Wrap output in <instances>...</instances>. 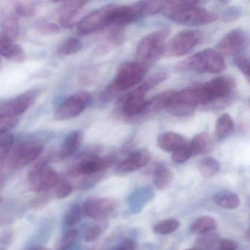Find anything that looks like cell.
<instances>
[{"label": "cell", "mask_w": 250, "mask_h": 250, "mask_svg": "<svg viewBox=\"0 0 250 250\" xmlns=\"http://www.w3.org/2000/svg\"><path fill=\"white\" fill-rule=\"evenodd\" d=\"M147 68L137 62H128L121 65L114 80L102 92L100 101L110 102L120 92L125 91L137 85L144 78Z\"/></svg>", "instance_id": "1"}, {"label": "cell", "mask_w": 250, "mask_h": 250, "mask_svg": "<svg viewBox=\"0 0 250 250\" xmlns=\"http://www.w3.org/2000/svg\"><path fill=\"white\" fill-rule=\"evenodd\" d=\"M177 68L198 74H219L225 69V62L218 51L208 49L181 61Z\"/></svg>", "instance_id": "2"}, {"label": "cell", "mask_w": 250, "mask_h": 250, "mask_svg": "<svg viewBox=\"0 0 250 250\" xmlns=\"http://www.w3.org/2000/svg\"><path fill=\"white\" fill-rule=\"evenodd\" d=\"M169 34L167 29H162L145 36L140 41L136 50L137 63L146 68L154 64L165 51Z\"/></svg>", "instance_id": "3"}, {"label": "cell", "mask_w": 250, "mask_h": 250, "mask_svg": "<svg viewBox=\"0 0 250 250\" xmlns=\"http://www.w3.org/2000/svg\"><path fill=\"white\" fill-rule=\"evenodd\" d=\"M202 84L187 87L179 92H174L167 105V112L174 116H185L203 105Z\"/></svg>", "instance_id": "4"}, {"label": "cell", "mask_w": 250, "mask_h": 250, "mask_svg": "<svg viewBox=\"0 0 250 250\" xmlns=\"http://www.w3.org/2000/svg\"><path fill=\"white\" fill-rule=\"evenodd\" d=\"M164 16L180 25L203 26L211 24L218 19L212 11L202 7L192 5L173 11H163Z\"/></svg>", "instance_id": "5"}, {"label": "cell", "mask_w": 250, "mask_h": 250, "mask_svg": "<svg viewBox=\"0 0 250 250\" xmlns=\"http://www.w3.org/2000/svg\"><path fill=\"white\" fill-rule=\"evenodd\" d=\"M235 81L229 77H216L202 84L203 106H211L228 101L235 88Z\"/></svg>", "instance_id": "6"}, {"label": "cell", "mask_w": 250, "mask_h": 250, "mask_svg": "<svg viewBox=\"0 0 250 250\" xmlns=\"http://www.w3.org/2000/svg\"><path fill=\"white\" fill-rule=\"evenodd\" d=\"M93 97L90 92L85 90L76 92L64 99L58 106L54 114V119L57 121H64L78 117L88 107Z\"/></svg>", "instance_id": "7"}, {"label": "cell", "mask_w": 250, "mask_h": 250, "mask_svg": "<svg viewBox=\"0 0 250 250\" xmlns=\"http://www.w3.org/2000/svg\"><path fill=\"white\" fill-rule=\"evenodd\" d=\"M43 145L36 139L23 140L11 149L9 158L12 169H20L36 161L43 152Z\"/></svg>", "instance_id": "8"}, {"label": "cell", "mask_w": 250, "mask_h": 250, "mask_svg": "<svg viewBox=\"0 0 250 250\" xmlns=\"http://www.w3.org/2000/svg\"><path fill=\"white\" fill-rule=\"evenodd\" d=\"M204 34L199 30H184L175 35L165 47L167 56H184L197 45L203 43Z\"/></svg>", "instance_id": "9"}, {"label": "cell", "mask_w": 250, "mask_h": 250, "mask_svg": "<svg viewBox=\"0 0 250 250\" xmlns=\"http://www.w3.org/2000/svg\"><path fill=\"white\" fill-rule=\"evenodd\" d=\"M115 6L113 4H108L87 14L78 23V33L82 35L91 34L111 26Z\"/></svg>", "instance_id": "10"}, {"label": "cell", "mask_w": 250, "mask_h": 250, "mask_svg": "<svg viewBox=\"0 0 250 250\" xmlns=\"http://www.w3.org/2000/svg\"><path fill=\"white\" fill-rule=\"evenodd\" d=\"M115 158L112 156L99 157L97 150H90L82 156L80 162L71 170L70 175H92L106 170L112 166Z\"/></svg>", "instance_id": "11"}, {"label": "cell", "mask_w": 250, "mask_h": 250, "mask_svg": "<svg viewBox=\"0 0 250 250\" xmlns=\"http://www.w3.org/2000/svg\"><path fill=\"white\" fill-rule=\"evenodd\" d=\"M146 93L140 85L120 99L118 102L120 112L124 118L129 120L143 118L147 104Z\"/></svg>", "instance_id": "12"}, {"label": "cell", "mask_w": 250, "mask_h": 250, "mask_svg": "<svg viewBox=\"0 0 250 250\" xmlns=\"http://www.w3.org/2000/svg\"><path fill=\"white\" fill-rule=\"evenodd\" d=\"M249 45L247 33L241 28L234 29L225 35L216 44V49L221 55L227 56H240Z\"/></svg>", "instance_id": "13"}, {"label": "cell", "mask_w": 250, "mask_h": 250, "mask_svg": "<svg viewBox=\"0 0 250 250\" xmlns=\"http://www.w3.org/2000/svg\"><path fill=\"white\" fill-rule=\"evenodd\" d=\"M42 94L41 89H32L21 93L0 106V115L17 117L28 110Z\"/></svg>", "instance_id": "14"}, {"label": "cell", "mask_w": 250, "mask_h": 250, "mask_svg": "<svg viewBox=\"0 0 250 250\" xmlns=\"http://www.w3.org/2000/svg\"><path fill=\"white\" fill-rule=\"evenodd\" d=\"M119 207V202L114 198L88 199L82 208L84 216L97 221H104L115 213Z\"/></svg>", "instance_id": "15"}, {"label": "cell", "mask_w": 250, "mask_h": 250, "mask_svg": "<svg viewBox=\"0 0 250 250\" xmlns=\"http://www.w3.org/2000/svg\"><path fill=\"white\" fill-rule=\"evenodd\" d=\"M19 34L20 18L14 7H5L0 11V38L14 42Z\"/></svg>", "instance_id": "16"}, {"label": "cell", "mask_w": 250, "mask_h": 250, "mask_svg": "<svg viewBox=\"0 0 250 250\" xmlns=\"http://www.w3.org/2000/svg\"><path fill=\"white\" fill-rule=\"evenodd\" d=\"M84 1H68L61 4L57 9L58 22L63 28L72 27L75 22L76 17L85 6Z\"/></svg>", "instance_id": "17"}, {"label": "cell", "mask_w": 250, "mask_h": 250, "mask_svg": "<svg viewBox=\"0 0 250 250\" xmlns=\"http://www.w3.org/2000/svg\"><path fill=\"white\" fill-rule=\"evenodd\" d=\"M150 159V153L147 149H140L132 152L126 159L118 164L117 172L128 173L141 169L147 165Z\"/></svg>", "instance_id": "18"}, {"label": "cell", "mask_w": 250, "mask_h": 250, "mask_svg": "<svg viewBox=\"0 0 250 250\" xmlns=\"http://www.w3.org/2000/svg\"><path fill=\"white\" fill-rule=\"evenodd\" d=\"M30 182L35 191H47L58 186L61 179L58 172L47 165L40 175L30 180Z\"/></svg>", "instance_id": "19"}, {"label": "cell", "mask_w": 250, "mask_h": 250, "mask_svg": "<svg viewBox=\"0 0 250 250\" xmlns=\"http://www.w3.org/2000/svg\"><path fill=\"white\" fill-rule=\"evenodd\" d=\"M83 140V131L80 130L71 131L64 139L61 150L58 153V158L64 159L71 157L79 150Z\"/></svg>", "instance_id": "20"}, {"label": "cell", "mask_w": 250, "mask_h": 250, "mask_svg": "<svg viewBox=\"0 0 250 250\" xmlns=\"http://www.w3.org/2000/svg\"><path fill=\"white\" fill-rule=\"evenodd\" d=\"M1 56L16 63H21L26 59L25 52L21 46L16 44L14 42L2 38H0V57Z\"/></svg>", "instance_id": "21"}, {"label": "cell", "mask_w": 250, "mask_h": 250, "mask_svg": "<svg viewBox=\"0 0 250 250\" xmlns=\"http://www.w3.org/2000/svg\"><path fill=\"white\" fill-rule=\"evenodd\" d=\"M185 138L178 133L168 131L163 133L158 138V145L164 151L174 153L187 144Z\"/></svg>", "instance_id": "22"}, {"label": "cell", "mask_w": 250, "mask_h": 250, "mask_svg": "<svg viewBox=\"0 0 250 250\" xmlns=\"http://www.w3.org/2000/svg\"><path fill=\"white\" fill-rule=\"evenodd\" d=\"M188 143L192 156L206 154L211 151L214 147L213 139L206 132L196 134Z\"/></svg>", "instance_id": "23"}, {"label": "cell", "mask_w": 250, "mask_h": 250, "mask_svg": "<svg viewBox=\"0 0 250 250\" xmlns=\"http://www.w3.org/2000/svg\"><path fill=\"white\" fill-rule=\"evenodd\" d=\"M174 91H166L163 93H159L157 96L152 98L150 100H147V107L145 111L144 117L149 116V115H154L157 112H160L162 109H166L168 102L170 99Z\"/></svg>", "instance_id": "24"}, {"label": "cell", "mask_w": 250, "mask_h": 250, "mask_svg": "<svg viewBox=\"0 0 250 250\" xmlns=\"http://www.w3.org/2000/svg\"><path fill=\"white\" fill-rule=\"evenodd\" d=\"M153 174V184L159 191L167 189L173 181V172L162 164H159L157 169Z\"/></svg>", "instance_id": "25"}, {"label": "cell", "mask_w": 250, "mask_h": 250, "mask_svg": "<svg viewBox=\"0 0 250 250\" xmlns=\"http://www.w3.org/2000/svg\"><path fill=\"white\" fill-rule=\"evenodd\" d=\"M234 122L230 115L223 114L217 120L215 130V137L217 140H224L233 133Z\"/></svg>", "instance_id": "26"}, {"label": "cell", "mask_w": 250, "mask_h": 250, "mask_svg": "<svg viewBox=\"0 0 250 250\" xmlns=\"http://www.w3.org/2000/svg\"><path fill=\"white\" fill-rule=\"evenodd\" d=\"M213 201L215 204L223 208L232 210L239 206L240 199L235 193L230 191H219L213 195Z\"/></svg>", "instance_id": "27"}, {"label": "cell", "mask_w": 250, "mask_h": 250, "mask_svg": "<svg viewBox=\"0 0 250 250\" xmlns=\"http://www.w3.org/2000/svg\"><path fill=\"white\" fill-rule=\"evenodd\" d=\"M217 228L216 219L211 216H203L196 219L190 226V231L192 233L204 234L212 232Z\"/></svg>", "instance_id": "28"}, {"label": "cell", "mask_w": 250, "mask_h": 250, "mask_svg": "<svg viewBox=\"0 0 250 250\" xmlns=\"http://www.w3.org/2000/svg\"><path fill=\"white\" fill-rule=\"evenodd\" d=\"M83 48L81 41L76 38H69L62 42L57 48V55L60 57H68L78 53Z\"/></svg>", "instance_id": "29"}, {"label": "cell", "mask_w": 250, "mask_h": 250, "mask_svg": "<svg viewBox=\"0 0 250 250\" xmlns=\"http://www.w3.org/2000/svg\"><path fill=\"white\" fill-rule=\"evenodd\" d=\"M198 169L205 178H211L219 172V164L213 158L206 157L200 161Z\"/></svg>", "instance_id": "30"}, {"label": "cell", "mask_w": 250, "mask_h": 250, "mask_svg": "<svg viewBox=\"0 0 250 250\" xmlns=\"http://www.w3.org/2000/svg\"><path fill=\"white\" fill-rule=\"evenodd\" d=\"M14 136L8 132L0 135V172L14 144Z\"/></svg>", "instance_id": "31"}, {"label": "cell", "mask_w": 250, "mask_h": 250, "mask_svg": "<svg viewBox=\"0 0 250 250\" xmlns=\"http://www.w3.org/2000/svg\"><path fill=\"white\" fill-rule=\"evenodd\" d=\"M180 226L178 219L170 218L158 222L153 226V231L154 233L159 235H167L175 232Z\"/></svg>", "instance_id": "32"}, {"label": "cell", "mask_w": 250, "mask_h": 250, "mask_svg": "<svg viewBox=\"0 0 250 250\" xmlns=\"http://www.w3.org/2000/svg\"><path fill=\"white\" fill-rule=\"evenodd\" d=\"M142 17H150L163 12L166 5L165 1H148L140 2Z\"/></svg>", "instance_id": "33"}, {"label": "cell", "mask_w": 250, "mask_h": 250, "mask_svg": "<svg viewBox=\"0 0 250 250\" xmlns=\"http://www.w3.org/2000/svg\"><path fill=\"white\" fill-rule=\"evenodd\" d=\"M13 7L19 17H27V18L34 17L37 14L38 8H39L37 3L33 2H16Z\"/></svg>", "instance_id": "34"}, {"label": "cell", "mask_w": 250, "mask_h": 250, "mask_svg": "<svg viewBox=\"0 0 250 250\" xmlns=\"http://www.w3.org/2000/svg\"><path fill=\"white\" fill-rule=\"evenodd\" d=\"M35 28L42 34L52 36L61 33V28L59 24L49 20H39L35 24Z\"/></svg>", "instance_id": "35"}, {"label": "cell", "mask_w": 250, "mask_h": 250, "mask_svg": "<svg viewBox=\"0 0 250 250\" xmlns=\"http://www.w3.org/2000/svg\"><path fill=\"white\" fill-rule=\"evenodd\" d=\"M219 237L217 234L212 233L211 232L200 234L196 240V247L206 250V249L213 248L216 244H219Z\"/></svg>", "instance_id": "36"}, {"label": "cell", "mask_w": 250, "mask_h": 250, "mask_svg": "<svg viewBox=\"0 0 250 250\" xmlns=\"http://www.w3.org/2000/svg\"><path fill=\"white\" fill-rule=\"evenodd\" d=\"M167 74L164 71H159V72L155 73L152 74L148 78L146 79L140 86L146 90V92H148L149 90H152L156 86L160 84L161 83L165 82L167 78Z\"/></svg>", "instance_id": "37"}, {"label": "cell", "mask_w": 250, "mask_h": 250, "mask_svg": "<svg viewBox=\"0 0 250 250\" xmlns=\"http://www.w3.org/2000/svg\"><path fill=\"white\" fill-rule=\"evenodd\" d=\"M83 210L79 204H74L70 208L65 216V222L68 226L77 225L83 216Z\"/></svg>", "instance_id": "38"}, {"label": "cell", "mask_w": 250, "mask_h": 250, "mask_svg": "<svg viewBox=\"0 0 250 250\" xmlns=\"http://www.w3.org/2000/svg\"><path fill=\"white\" fill-rule=\"evenodd\" d=\"M192 156L191 149H190L189 143H187L185 146L178 149L176 151L172 153V162L176 164H184Z\"/></svg>", "instance_id": "39"}, {"label": "cell", "mask_w": 250, "mask_h": 250, "mask_svg": "<svg viewBox=\"0 0 250 250\" xmlns=\"http://www.w3.org/2000/svg\"><path fill=\"white\" fill-rule=\"evenodd\" d=\"M20 123V118L17 117L0 115V135L9 132V130L17 126Z\"/></svg>", "instance_id": "40"}, {"label": "cell", "mask_w": 250, "mask_h": 250, "mask_svg": "<svg viewBox=\"0 0 250 250\" xmlns=\"http://www.w3.org/2000/svg\"><path fill=\"white\" fill-rule=\"evenodd\" d=\"M242 14L243 9L241 7H230L222 13V19L225 22H231L239 19Z\"/></svg>", "instance_id": "41"}, {"label": "cell", "mask_w": 250, "mask_h": 250, "mask_svg": "<svg viewBox=\"0 0 250 250\" xmlns=\"http://www.w3.org/2000/svg\"><path fill=\"white\" fill-rule=\"evenodd\" d=\"M73 187L68 181H61L56 190V196L58 199H63L72 193Z\"/></svg>", "instance_id": "42"}, {"label": "cell", "mask_w": 250, "mask_h": 250, "mask_svg": "<svg viewBox=\"0 0 250 250\" xmlns=\"http://www.w3.org/2000/svg\"><path fill=\"white\" fill-rule=\"evenodd\" d=\"M235 64L247 79L250 78V61L248 58L241 55L236 57L235 58Z\"/></svg>", "instance_id": "43"}, {"label": "cell", "mask_w": 250, "mask_h": 250, "mask_svg": "<svg viewBox=\"0 0 250 250\" xmlns=\"http://www.w3.org/2000/svg\"><path fill=\"white\" fill-rule=\"evenodd\" d=\"M77 236V230H71L67 232L61 241V250H68L70 247L74 244V241Z\"/></svg>", "instance_id": "44"}, {"label": "cell", "mask_w": 250, "mask_h": 250, "mask_svg": "<svg viewBox=\"0 0 250 250\" xmlns=\"http://www.w3.org/2000/svg\"><path fill=\"white\" fill-rule=\"evenodd\" d=\"M102 232V227L99 226V225H94V226L91 227L90 229H87L85 235H84V239L87 242H93L100 236Z\"/></svg>", "instance_id": "45"}, {"label": "cell", "mask_w": 250, "mask_h": 250, "mask_svg": "<svg viewBox=\"0 0 250 250\" xmlns=\"http://www.w3.org/2000/svg\"><path fill=\"white\" fill-rule=\"evenodd\" d=\"M238 245L233 241L229 239L221 240L218 244L217 250H237Z\"/></svg>", "instance_id": "46"}, {"label": "cell", "mask_w": 250, "mask_h": 250, "mask_svg": "<svg viewBox=\"0 0 250 250\" xmlns=\"http://www.w3.org/2000/svg\"><path fill=\"white\" fill-rule=\"evenodd\" d=\"M115 250H135V244L131 239H125Z\"/></svg>", "instance_id": "47"}, {"label": "cell", "mask_w": 250, "mask_h": 250, "mask_svg": "<svg viewBox=\"0 0 250 250\" xmlns=\"http://www.w3.org/2000/svg\"><path fill=\"white\" fill-rule=\"evenodd\" d=\"M250 229H247V232H246L245 237L246 239L247 240V241H250Z\"/></svg>", "instance_id": "48"}, {"label": "cell", "mask_w": 250, "mask_h": 250, "mask_svg": "<svg viewBox=\"0 0 250 250\" xmlns=\"http://www.w3.org/2000/svg\"><path fill=\"white\" fill-rule=\"evenodd\" d=\"M4 181V175L2 174V171L0 172V186L2 185V183H3Z\"/></svg>", "instance_id": "49"}, {"label": "cell", "mask_w": 250, "mask_h": 250, "mask_svg": "<svg viewBox=\"0 0 250 250\" xmlns=\"http://www.w3.org/2000/svg\"><path fill=\"white\" fill-rule=\"evenodd\" d=\"M31 250H48V249L45 248V247H38L32 249Z\"/></svg>", "instance_id": "50"}, {"label": "cell", "mask_w": 250, "mask_h": 250, "mask_svg": "<svg viewBox=\"0 0 250 250\" xmlns=\"http://www.w3.org/2000/svg\"><path fill=\"white\" fill-rule=\"evenodd\" d=\"M2 59H1V57H0V72L2 71Z\"/></svg>", "instance_id": "51"}, {"label": "cell", "mask_w": 250, "mask_h": 250, "mask_svg": "<svg viewBox=\"0 0 250 250\" xmlns=\"http://www.w3.org/2000/svg\"><path fill=\"white\" fill-rule=\"evenodd\" d=\"M201 250V249L197 248V247H194V248H191V249H188V250Z\"/></svg>", "instance_id": "52"}, {"label": "cell", "mask_w": 250, "mask_h": 250, "mask_svg": "<svg viewBox=\"0 0 250 250\" xmlns=\"http://www.w3.org/2000/svg\"><path fill=\"white\" fill-rule=\"evenodd\" d=\"M0 250H4V249H0Z\"/></svg>", "instance_id": "53"}]
</instances>
